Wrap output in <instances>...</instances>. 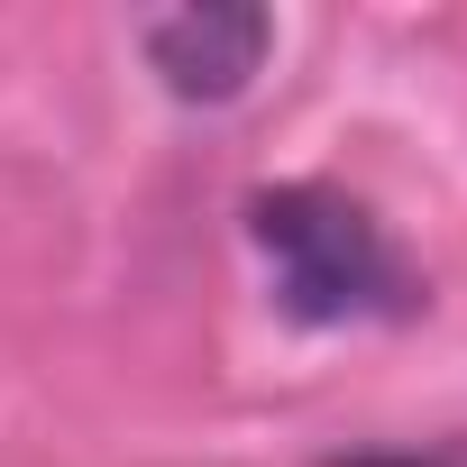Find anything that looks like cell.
Segmentation results:
<instances>
[{
	"label": "cell",
	"instance_id": "6da1fadb",
	"mask_svg": "<svg viewBox=\"0 0 467 467\" xmlns=\"http://www.w3.org/2000/svg\"><path fill=\"white\" fill-rule=\"evenodd\" d=\"M248 239L275 266V303L303 330L412 312V275H403L394 239L367 220V202H348L330 183H275V192H257L248 202Z\"/></svg>",
	"mask_w": 467,
	"mask_h": 467
},
{
	"label": "cell",
	"instance_id": "7a4b0ae2",
	"mask_svg": "<svg viewBox=\"0 0 467 467\" xmlns=\"http://www.w3.org/2000/svg\"><path fill=\"white\" fill-rule=\"evenodd\" d=\"M266 47H275V19L248 10V0H192V10L147 19V65H156V83H165L174 101H202V110H211V101H239V92L257 83Z\"/></svg>",
	"mask_w": 467,
	"mask_h": 467
}]
</instances>
